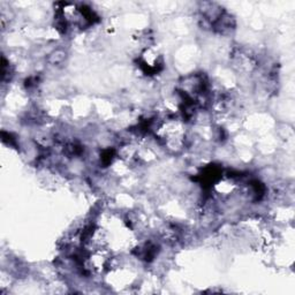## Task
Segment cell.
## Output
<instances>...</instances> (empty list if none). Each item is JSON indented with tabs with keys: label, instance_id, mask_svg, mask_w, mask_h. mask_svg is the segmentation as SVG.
Returning a JSON list of instances; mask_svg holds the SVG:
<instances>
[{
	"label": "cell",
	"instance_id": "6da1fadb",
	"mask_svg": "<svg viewBox=\"0 0 295 295\" xmlns=\"http://www.w3.org/2000/svg\"><path fill=\"white\" fill-rule=\"evenodd\" d=\"M237 22L235 19L230 13L225 11L219 19L212 24V29L216 32L220 33V35H230V33L234 30Z\"/></svg>",
	"mask_w": 295,
	"mask_h": 295
},
{
	"label": "cell",
	"instance_id": "7a4b0ae2",
	"mask_svg": "<svg viewBox=\"0 0 295 295\" xmlns=\"http://www.w3.org/2000/svg\"><path fill=\"white\" fill-rule=\"evenodd\" d=\"M67 59V52L64 49H56L49 54L48 62L52 66H60L65 62Z\"/></svg>",
	"mask_w": 295,
	"mask_h": 295
}]
</instances>
